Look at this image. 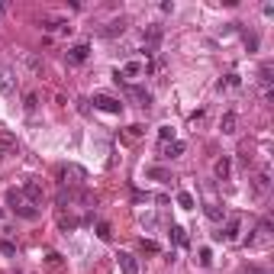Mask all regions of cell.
I'll return each mask as SVG.
<instances>
[{"label": "cell", "mask_w": 274, "mask_h": 274, "mask_svg": "<svg viewBox=\"0 0 274 274\" xmlns=\"http://www.w3.org/2000/svg\"><path fill=\"white\" fill-rule=\"evenodd\" d=\"M94 110H103V113H119L123 110V103L116 100V97H110V94H94Z\"/></svg>", "instance_id": "obj_5"}, {"label": "cell", "mask_w": 274, "mask_h": 274, "mask_svg": "<svg viewBox=\"0 0 274 274\" xmlns=\"http://www.w3.org/2000/svg\"><path fill=\"white\" fill-rule=\"evenodd\" d=\"M13 91H16V74L7 68V65H0V94H7V97H10Z\"/></svg>", "instance_id": "obj_10"}, {"label": "cell", "mask_w": 274, "mask_h": 274, "mask_svg": "<svg viewBox=\"0 0 274 274\" xmlns=\"http://www.w3.org/2000/svg\"><path fill=\"white\" fill-rule=\"evenodd\" d=\"M206 216H210V219H216V223H219V219H223V210H219L216 204H206Z\"/></svg>", "instance_id": "obj_27"}, {"label": "cell", "mask_w": 274, "mask_h": 274, "mask_svg": "<svg viewBox=\"0 0 274 274\" xmlns=\"http://www.w3.org/2000/svg\"><path fill=\"white\" fill-rule=\"evenodd\" d=\"M48 265L58 268V265H62V255H58V251H48Z\"/></svg>", "instance_id": "obj_31"}, {"label": "cell", "mask_w": 274, "mask_h": 274, "mask_svg": "<svg viewBox=\"0 0 274 274\" xmlns=\"http://www.w3.org/2000/svg\"><path fill=\"white\" fill-rule=\"evenodd\" d=\"M145 174H149V178H155V181H171V174L164 171V168H149Z\"/></svg>", "instance_id": "obj_23"}, {"label": "cell", "mask_w": 274, "mask_h": 274, "mask_svg": "<svg viewBox=\"0 0 274 274\" xmlns=\"http://www.w3.org/2000/svg\"><path fill=\"white\" fill-rule=\"evenodd\" d=\"M110 235H113V229H110V223H97V239H103V242H107Z\"/></svg>", "instance_id": "obj_24"}, {"label": "cell", "mask_w": 274, "mask_h": 274, "mask_svg": "<svg viewBox=\"0 0 274 274\" xmlns=\"http://www.w3.org/2000/svg\"><path fill=\"white\" fill-rule=\"evenodd\" d=\"M65 58H68V65H84L87 58H91V46H87V42H78V46H71L68 52H65Z\"/></svg>", "instance_id": "obj_6"}, {"label": "cell", "mask_w": 274, "mask_h": 274, "mask_svg": "<svg viewBox=\"0 0 274 274\" xmlns=\"http://www.w3.org/2000/svg\"><path fill=\"white\" fill-rule=\"evenodd\" d=\"M20 152V142H16L13 133H7V129H0V155H16Z\"/></svg>", "instance_id": "obj_11"}, {"label": "cell", "mask_w": 274, "mask_h": 274, "mask_svg": "<svg viewBox=\"0 0 274 274\" xmlns=\"http://www.w3.org/2000/svg\"><path fill=\"white\" fill-rule=\"evenodd\" d=\"M213 171H216V178H219V181H229V171H232V161H229V158L223 155L216 164H213Z\"/></svg>", "instance_id": "obj_20"}, {"label": "cell", "mask_w": 274, "mask_h": 274, "mask_svg": "<svg viewBox=\"0 0 274 274\" xmlns=\"http://www.w3.org/2000/svg\"><path fill=\"white\" fill-rule=\"evenodd\" d=\"M123 32H126V20H123V16H119V20H110V23L103 26V29H100V36H107V39H113V36H123Z\"/></svg>", "instance_id": "obj_14"}, {"label": "cell", "mask_w": 274, "mask_h": 274, "mask_svg": "<svg viewBox=\"0 0 274 274\" xmlns=\"http://www.w3.org/2000/svg\"><path fill=\"white\" fill-rule=\"evenodd\" d=\"M245 242H249V249H265V245H271V223L261 219L258 226H255V232H251Z\"/></svg>", "instance_id": "obj_3"}, {"label": "cell", "mask_w": 274, "mask_h": 274, "mask_svg": "<svg viewBox=\"0 0 274 274\" xmlns=\"http://www.w3.org/2000/svg\"><path fill=\"white\" fill-rule=\"evenodd\" d=\"M23 62H26V68H29V71H39L42 68V62H39V58H32V55H23Z\"/></svg>", "instance_id": "obj_29"}, {"label": "cell", "mask_w": 274, "mask_h": 274, "mask_svg": "<svg viewBox=\"0 0 274 274\" xmlns=\"http://www.w3.org/2000/svg\"><path fill=\"white\" fill-rule=\"evenodd\" d=\"M0 13H3V3H0Z\"/></svg>", "instance_id": "obj_35"}, {"label": "cell", "mask_w": 274, "mask_h": 274, "mask_svg": "<svg viewBox=\"0 0 274 274\" xmlns=\"http://www.w3.org/2000/svg\"><path fill=\"white\" fill-rule=\"evenodd\" d=\"M239 232H242V219H239V216H229V219H226V229L219 232V239H223V242H235V239H239Z\"/></svg>", "instance_id": "obj_9"}, {"label": "cell", "mask_w": 274, "mask_h": 274, "mask_svg": "<svg viewBox=\"0 0 274 274\" xmlns=\"http://www.w3.org/2000/svg\"><path fill=\"white\" fill-rule=\"evenodd\" d=\"M197 261H200L204 268H210L213 265V251L210 249H200V251H197Z\"/></svg>", "instance_id": "obj_22"}, {"label": "cell", "mask_w": 274, "mask_h": 274, "mask_svg": "<svg viewBox=\"0 0 274 274\" xmlns=\"http://www.w3.org/2000/svg\"><path fill=\"white\" fill-rule=\"evenodd\" d=\"M200 123H204V110H197L194 116H190V126H194V129H197V126H200Z\"/></svg>", "instance_id": "obj_32"}, {"label": "cell", "mask_w": 274, "mask_h": 274, "mask_svg": "<svg viewBox=\"0 0 274 274\" xmlns=\"http://www.w3.org/2000/svg\"><path fill=\"white\" fill-rule=\"evenodd\" d=\"M36 103H39V97H36V94L29 91V94L23 97V107H26V113H32V110H36Z\"/></svg>", "instance_id": "obj_26"}, {"label": "cell", "mask_w": 274, "mask_h": 274, "mask_svg": "<svg viewBox=\"0 0 274 274\" xmlns=\"http://www.w3.org/2000/svg\"><path fill=\"white\" fill-rule=\"evenodd\" d=\"M23 194H26V200H29L32 206H42V200H46V190H42L39 181H26V184H23Z\"/></svg>", "instance_id": "obj_8"}, {"label": "cell", "mask_w": 274, "mask_h": 274, "mask_svg": "<svg viewBox=\"0 0 274 274\" xmlns=\"http://www.w3.org/2000/svg\"><path fill=\"white\" fill-rule=\"evenodd\" d=\"M142 249H145V251H158V242H152V239H142Z\"/></svg>", "instance_id": "obj_33"}, {"label": "cell", "mask_w": 274, "mask_h": 274, "mask_svg": "<svg viewBox=\"0 0 274 274\" xmlns=\"http://www.w3.org/2000/svg\"><path fill=\"white\" fill-rule=\"evenodd\" d=\"M171 239H174L178 245H184V242H187V232H184L181 226H171Z\"/></svg>", "instance_id": "obj_25"}, {"label": "cell", "mask_w": 274, "mask_h": 274, "mask_svg": "<svg viewBox=\"0 0 274 274\" xmlns=\"http://www.w3.org/2000/svg\"><path fill=\"white\" fill-rule=\"evenodd\" d=\"M258 84H261V97L265 100H271V68H261V74H258Z\"/></svg>", "instance_id": "obj_18"}, {"label": "cell", "mask_w": 274, "mask_h": 274, "mask_svg": "<svg viewBox=\"0 0 274 274\" xmlns=\"http://www.w3.org/2000/svg\"><path fill=\"white\" fill-rule=\"evenodd\" d=\"M119 271L123 274H139V261H136L129 251H119Z\"/></svg>", "instance_id": "obj_15"}, {"label": "cell", "mask_w": 274, "mask_h": 274, "mask_svg": "<svg viewBox=\"0 0 274 274\" xmlns=\"http://www.w3.org/2000/svg\"><path fill=\"white\" fill-rule=\"evenodd\" d=\"M58 178H62L65 187H81V184L87 181V171L81 168V164H65L62 171H58Z\"/></svg>", "instance_id": "obj_2"}, {"label": "cell", "mask_w": 274, "mask_h": 274, "mask_svg": "<svg viewBox=\"0 0 274 274\" xmlns=\"http://www.w3.org/2000/svg\"><path fill=\"white\" fill-rule=\"evenodd\" d=\"M145 74V65L142 62H126L123 68L116 71V81H136V78H142Z\"/></svg>", "instance_id": "obj_7"}, {"label": "cell", "mask_w": 274, "mask_h": 274, "mask_svg": "<svg viewBox=\"0 0 274 274\" xmlns=\"http://www.w3.org/2000/svg\"><path fill=\"white\" fill-rule=\"evenodd\" d=\"M178 206H181V210H194V194L181 190V194H178Z\"/></svg>", "instance_id": "obj_21"}, {"label": "cell", "mask_w": 274, "mask_h": 274, "mask_svg": "<svg viewBox=\"0 0 274 274\" xmlns=\"http://www.w3.org/2000/svg\"><path fill=\"white\" fill-rule=\"evenodd\" d=\"M129 97H133L139 107H145V110L152 107V94H149V91H142V87H129Z\"/></svg>", "instance_id": "obj_19"}, {"label": "cell", "mask_w": 274, "mask_h": 274, "mask_svg": "<svg viewBox=\"0 0 274 274\" xmlns=\"http://www.w3.org/2000/svg\"><path fill=\"white\" fill-rule=\"evenodd\" d=\"M158 136H161V142H171L174 139V129H171V126H158Z\"/></svg>", "instance_id": "obj_28"}, {"label": "cell", "mask_w": 274, "mask_h": 274, "mask_svg": "<svg viewBox=\"0 0 274 274\" xmlns=\"http://www.w3.org/2000/svg\"><path fill=\"white\" fill-rule=\"evenodd\" d=\"M42 29L46 32H71L74 26H71L68 20H55V16H48V20H42Z\"/></svg>", "instance_id": "obj_13"}, {"label": "cell", "mask_w": 274, "mask_h": 274, "mask_svg": "<svg viewBox=\"0 0 274 274\" xmlns=\"http://www.w3.org/2000/svg\"><path fill=\"white\" fill-rule=\"evenodd\" d=\"M235 126H239V116H235L232 110H229V113H223V119H219V129H223L226 136H232V133H235Z\"/></svg>", "instance_id": "obj_17"}, {"label": "cell", "mask_w": 274, "mask_h": 274, "mask_svg": "<svg viewBox=\"0 0 274 274\" xmlns=\"http://www.w3.org/2000/svg\"><path fill=\"white\" fill-rule=\"evenodd\" d=\"M251 274H265V271H251Z\"/></svg>", "instance_id": "obj_34"}, {"label": "cell", "mask_w": 274, "mask_h": 274, "mask_svg": "<svg viewBox=\"0 0 274 274\" xmlns=\"http://www.w3.org/2000/svg\"><path fill=\"white\" fill-rule=\"evenodd\" d=\"M0 251H3V255H16V245L10 242V239H3V242H0Z\"/></svg>", "instance_id": "obj_30"}, {"label": "cell", "mask_w": 274, "mask_h": 274, "mask_svg": "<svg viewBox=\"0 0 274 274\" xmlns=\"http://www.w3.org/2000/svg\"><path fill=\"white\" fill-rule=\"evenodd\" d=\"M3 200H7V206L16 213V216H23V219H36V216H39V210H36V206H32L29 200H26V194H23V190L10 187L7 194H3Z\"/></svg>", "instance_id": "obj_1"}, {"label": "cell", "mask_w": 274, "mask_h": 274, "mask_svg": "<svg viewBox=\"0 0 274 274\" xmlns=\"http://www.w3.org/2000/svg\"><path fill=\"white\" fill-rule=\"evenodd\" d=\"M142 46H145L149 55H155L158 46H161V26H145V32H142Z\"/></svg>", "instance_id": "obj_4"}, {"label": "cell", "mask_w": 274, "mask_h": 274, "mask_svg": "<svg viewBox=\"0 0 274 274\" xmlns=\"http://www.w3.org/2000/svg\"><path fill=\"white\" fill-rule=\"evenodd\" d=\"M251 187H255V194H258V197L268 194V187H271V174H268V168H261V171L251 178Z\"/></svg>", "instance_id": "obj_12"}, {"label": "cell", "mask_w": 274, "mask_h": 274, "mask_svg": "<svg viewBox=\"0 0 274 274\" xmlns=\"http://www.w3.org/2000/svg\"><path fill=\"white\" fill-rule=\"evenodd\" d=\"M184 155V142L171 139V142H161V158H178Z\"/></svg>", "instance_id": "obj_16"}]
</instances>
